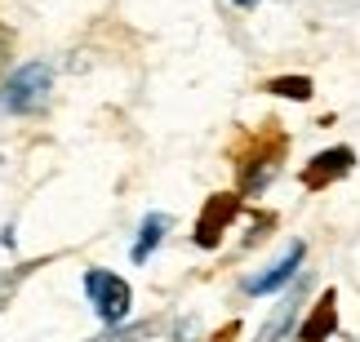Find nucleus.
<instances>
[{
	"label": "nucleus",
	"instance_id": "9b49d317",
	"mask_svg": "<svg viewBox=\"0 0 360 342\" xmlns=\"http://www.w3.org/2000/svg\"><path fill=\"white\" fill-rule=\"evenodd\" d=\"M13 289H18V276H0V303H5Z\"/></svg>",
	"mask_w": 360,
	"mask_h": 342
},
{
	"label": "nucleus",
	"instance_id": "0eeeda50",
	"mask_svg": "<svg viewBox=\"0 0 360 342\" xmlns=\"http://www.w3.org/2000/svg\"><path fill=\"white\" fill-rule=\"evenodd\" d=\"M334 324H338V311H334V294H325L321 298V307H316V316L302 324V342H325L329 334H334Z\"/></svg>",
	"mask_w": 360,
	"mask_h": 342
},
{
	"label": "nucleus",
	"instance_id": "f257e3e1",
	"mask_svg": "<svg viewBox=\"0 0 360 342\" xmlns=\"http://www.w3.org/2000/svg\"><path fill=\"white\" fill-rule=\"evenodd\" d=\"M53 89V72L49 63H22L5 85H0V112L5 116H32L49 103Z\"/></svg>",
	"mask_w": 360,
	"mask_h": 342
},
{
	"label": "nucleus",
	"instance_id": "f8f14e48",
	"mask_svg": "<svg viewBox=\"0 0 360 342\" xmlns=\"http://www.w3.org/2000/svg\"><path fill=\"white\" fill-rule=\"evenodd\" d=\"M5 58H9V32L0 27V63H5Z\"/></svg>",
	"mask_w": 360,
	"mask_h": 342
},
{
	"label": "nucleus",
	"instance_id": "9d476101",
	"mask_svg": "<svg viewBox=\"0 0 360 342\" xmlns=\"http://www.w3.org/2000/svg\"><path fill=\"white\" fill-rule=\"evenodd\" d=\"M271 93H281V98H311V80L307 76H281V80H271V85H267Z\"/></svg>",
	"mask_w": 360,
	"mask_h": 342
},
{
	"label": "nucleus",
	"instance_id": "20e7f679",
	"mask_svg": "<svg viewBox=\"0 0 360 342\" xmlns=\"http://www.w3.org/2000/svg\"><path fill=\"white\" fill-rule=\"evenodd\" d=\"M352 165H356V152H352V147H329V152H321L307 169H302V187L321 191L329 183H338V178H347Z\"/></svg>",
	"mask_w": 360,
	"mask_h": 342
},
{
	"label": "nucleus",
	"instance_id": "1a4fd4ad",
	"mask_svg": "<svg viewBox=\"0 0 360 342\" xmlns=\"http://www.w3.org/2000/svg\"><path fill=\"white\" fill-rule=\"evenodd\" d=\"M294 316H298V294L294 298H285L281 307H276V316L262 324V334H258V342H281L285 334H289V324H294Z\"/></svg>",
	"mask_w": 360,
	"mask_h": 342
},
{
	"label": "nucleus",
	"instance_id": "423d86ee",
	"mask_svg": "<svg viewBox=\"0 0 360 342\" xmlns=\"http://www.w3.org/2000/svg\"><path fill=\"white\" fill-rule=\"evenodd\" d=\"M165 231H169V218L165 213H147L143 218V231H138V240H134V263H147L151 249L165 240Z\"/></svg>",
	"mask_w": 360,
	"mask_h": 342
},
{
	"label": "nucleus",
	"instance_id": "39448f33",
	"mask_svg": "<svg viewBox=\"0 0 360 342\" xmlns=\"http://www.w3.org/2000/svg\"><path fill=\"white\" fill-rule=\"evenodd\" d=\"M236 209H240L236 196H214V200H210V213H205L200 227H196V244L214 249V244H218V231H223L231 218H236Z\"/></svg>",
	"mask_w": 360,
	"mask_h": 342
},
{
	"label": "nucleus",
	"instance_id": "7ed1b4c3",
	"mask_svg": "<svg viewBox=\"0 0 360 342\" xmlns=\"http://www.w3.org/2000/svg\"><path fill=\"white\" fill-rule=\"evenodd\" d=\"M302 258H307V244H302V240H294V244H289V249H285L281 258H276V263H271L267 271H262V276H249V280H245V294H249V298H262V294H276V289H285V284L298 276Z\"/></svg>",
	"mask_w": 360,
	"mask_h": 342
},
{
	"label": "nucleus",
	"instance_id": "ddd939ff",
	"mask_svg": "<svg viewBox=\"0 0 360 342\" xmlns=\"http://www.w3.org/2000/svg\"><path fill=\"white\" fill-rule=\"evenodd\" d=\"M236 5H240V9H249V5H258V0H236Z\"/></svg>",
	"mask_w": 360,
	"mask_h": 342
},
{
	"label": "nucleus",
	"instance_id": "6e6552de",
	"mask_svg": "<svg viewBox=\"0 0 360 342\" xmlns=\"http://www.w3.org/2000/svg\"><path fill=\"white\" fill-rule=\"evenodd\" d=\"M276 160H281V147H276V152H267V156H258V160H254V169H245V183H240L245 196H258V191L271 183L276 169H281Z\"/></svg>",
	"mask_w": 360,
	"mask_h": 342
},
{
	"label": "nucleus",
	"instance_id": "f03ea898",
	"mask_svg": "<svg viewBox=\"0 0 360 342\" xmlns=\"http://www.w3.org/2000/svg\"><path fill=\"white\" fill-rule=\"evenodd\" d=\"M85 294H89V303H94V311H98L103 324H120L124 316H129L134 294H129V284H124L116 271L89 267V271H85Z\"/></svg>",
	"mask_w": 360,
	"mask_h": 342
}]
</instances>
